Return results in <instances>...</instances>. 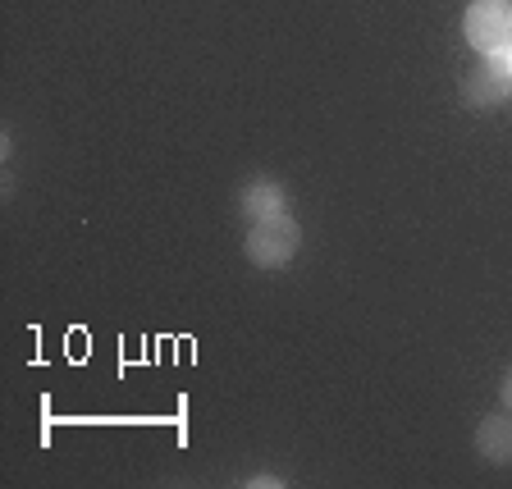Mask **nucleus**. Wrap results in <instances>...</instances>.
I'll list each match as a JSON object with an SVG mask.
<instances>
[{"instance_id": "7ed1b4c3", "label": "nucleus", "mask_w": 512, "mask_h": 489, "mask_svg": "<svg viewBox=\"0 0 512 489\" xmlns=\"http://www.w3.org/2000/svg\"><path fill=\"white\" fill-rule=\"evenodd\" d=\"M503 101H512V74H508V64H503V55H485V60L462 78V106L494 110V106H503Z\"/></svg>"}, {"instance_id": "f03ea898", "label": "nucleus", "mask_w": 512, "mask_h": 489, "mask_svg": "<svg viewBox=\"0 0 512 489\" xmlns=\"http://www.w3.org/2000/svg\"><path fill=\"white\" fill-rule=\"evenodd\" d=\"M462 37L480 55H503L512 46V0H471L462 14Z\"/></svg>"}, {"instance_id": "0eeeda50", "label": "nucleus", "mask_w": 512, "mask_h": 489, "mask_svg": "<svg viewBox=\"0 0 512 489\" xmlns=\"http://www.w3.org/2000/svg\"><path fill=\"white\" fill-rule=\"evenodd\" d=\"M247 485H284L279 476H247Z\"/></svg>"}, {"instance_id": "6e6552de", "label": "nucleus", "mask_w": 512, "mask_h": 489, "mask_svg": "<svg viewBox=\"0 0 512 489\" xmlns=\"http://www.w3.org/2000/svg\"><path fill=\"white\" fill-rule=\"evenodd\" d=\"M503 64H508V74H512V46H508V51H503Z\"/></svg>"}, {"instance_id": "20e7f679", "label": "nucleus", "mask_w": 512, "mask_h": 489, "mask_svg": "<svg viewBox=\"0 0 512 489\" xmlns=\"http://www.w3.org/2000/svg\"><path fill=\"white\" fill-rule=\"evenodd\" d=\"M476 453L490 467H512V412H490L476 426Z\"/></svg>"}, {"instance_id": "39448f33", "label": "nucleus", "mask_w": 512, "mask_h": 489, "mask_svg": "<svg viewBox=\"0 0 512 489\" xmlns=\"http://www.w3.org/2000/svg\"><path fill=\"white\" fill-rule=\"evenodd\" d=\"M238 206H243L247 220H270V215L288 211V192L275 179H247L238 192Z\"/></svg>"}, {"instance_id": "f257e3e1", "label": "nucleus", "mask_w": 512, "mask_h": 489, "mask_svg": "<svg viewBox=\"0 0 512 489\" xmlns=\"http://www.w3.org/2000/svg\"><path fill=\"white\" fill-rule=\"evenodd\" d=\"M302 247V229L293 215H270V220H252V229H247V261H252L256 270H284L293 256H298Z\"/></svg>"}, {"instance_id": "423d86ee", "label": "nucleus", "mask_w": 512, "mask_h": 489, "mask_svg": "<svg viewBox=\"0 0 512 489\" xmlns=\"http://www.w3.org/2000/svg\"><path fill=\"white\" fill-rule=\"evenodd\" d=\"M499 403H503V412H512V371L503 375V389H499Z\"/></svg>"}]
</instances>
